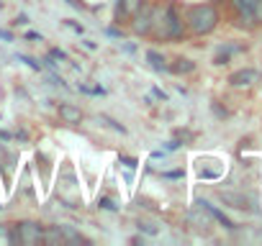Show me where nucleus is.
Returning <instances> with one entry per match:
<instances>
[{
  "mask_svg": "<svg viewBox=\"0 0 262 246\" xmlns=\"http://www.w3.org/2000/svg\"><path fill=\"white\" fill-rule=\"evenodd\" d=\"M0 11H3V3H0Z\"/></svg>",
  "mask_w": 262,
  "mask_h": 246,
  "instance_id": "c9c22d12",
  "label": "nucleus"
},
{
  "mask_svg": "<svg viewBox=\"0 0 262 246\" xmlns=\"http://www.w3.org/2000/svg\"><path fill=\"white\" fill-rule=\"evenodd\" d=\"M57 115H59L62 123H67V126H77V123H82V118H85V113L77 105H72V103L57 105Z\"/></svg>",
  "mask_w": 262,
  "mask_h": 246,
  "instance_id": "6e6552de",
  "label": "nucleus"
},
{
  "mask_svg": "<svg viewBox=\"0 0 262 246\" xmlns=\"http://www.w3.org/2000/svg\"><path fill=\"white\" fill-rule=\"evenodd\" d=\"M0 39L8 41V44H11V41H16V39H13V31H8V29H0Z\"/></svg>",
  "mask_w": 262,
  "mask_h": 246,
  "instance_id": "7c9ffc66",
  "label": "nucleus"
},
{
  "mask_svg": "<svg viewBox=\"0 0 262 246\" xmlns=\"http://www.w3.org/2000/svg\"><path fill=\"white\" fill-rule=\"evenodd\" d=\"M18 62H26L34 72H44V64H41V62H36V59H34V57H29V54H18Z\"/></svg>",
  "mask_w": 262,
  "mask_h": 246,
  "instance_id": "412c9836",
  "label": "nucleus"
},
{
  "mask_svg": "<svg viewBox=\"0 0 262 246\" xmlns=\"http://www.w3.org/2000/svg\"><path fill=\"white\" fill-rule=\"evenodd\" d=\"M13 26H29V16L26 13H18L16 21H13Z\"/></svg>",
  "mask_w": 262,
  "mask_h": 246,
  "instance_id": "c85d7f7f",
  "label": "nucleus"
},
{
  "mask_svg": "<svg viewBox=\"0 0 262 246\" xmlns=\"http://www.w3.org/2000/svg\"><path fill=\"white\" fill-rule=\"evenodd\" d=\"M188 220H190V223H195L198 228H208V226H211V215H208L203 208L190 210V213H188Z\"/></svg>",
  "mask_w": 262,
  "mask_h": 246,
  "instance_id": "dca6fc26",
  "label": "nucleus"
},
{
  "mask_svg": "<svg viewBox=\"0 0 262 246\" xmlns=\"http://www.w3.org/2000/svg\"><path fill=\"white\" fill-rule=\"evenodd\" d=\"M152 6H155V0H144V3L139 6V11L128 18V31H131V36L149 39V31H152Z\"/></svg>",
  "mask_w": 262,
  "mask_h": 246,
  "instance_id": "f03ea898",
  "label": "nucleus"
},
{
  "mask_svg": "<svg viewBox=\"0 0 262 246\" xmlns=\"http://www.w3.org/2000/svg\"><path fill=\"white\" fill-rule=\"evenodd\" d=\"M118 164H123L126 169L134 172V169L139 167V159H137V157H126V154H121V157H118Z\"/></svg>",
  "mask_w": 262,
  "mask_h": 246,
  "instance_id": "5701e85b",
  "label": "nucleus"
},
{
  "mask_svg": "<svg viewBox=\"0 0 262 246\" xmlns=\"http://www.w3.org/2000/svg\"><path fill=\"white\" fill-rule=\"evenodd\" d=\"M244 46H239V44H224L219 52H216V57H213V64L216 67H224V64H229L231 62V57L234 54H239Z\"/></svg>",
  "mask_w": 262,
  "mask_h": 246,
  "instance_id": "9b49d317",
  "label": "nucleus"
},
{
  "mask_svg": "<svg viewBox=\"0 0 262 246\" xmlns=\"http://www.w3.org/2000/svg\"><path fill=\"white\" fill-rule=\"evenodd\" d=\"M98 120H100V123H105L108 129H113V131H116V134H121V136H126V134H128V129L123 126V123H118L116 118H111V115H105V113H100V115H98Z\"/></svg>",
  "mask_w": 262,
  "mask_h": 246,
  "instance_id": "f3484780",
  "label": "nucleus"
},
{
  "mask_svg": "<svg viewBox=\"0 0 262 246\" xmlns=\"http://www.w3.org/2000/svg\"><path fill=\"white\" fill-rule=\"evenodd\" d=\"M180 146H183V144H180V141H167V144H165V146H162V149H165V152H178V149H180Z\"/></svg>",
  "mask_w": 262,
  "mask_h": 246,
  "instance_id": "2f4dec72",
  "label": "nucleus"
},
{
  "mask_svg": "<svg viewBox=\"0 0 262 246\" xmlns=\"http://www.w3.org/2000/svg\"><path fill=\"white\" fill-rule=\"evenodd\" d=\"M47 62H49V67H54L57 62H72V59H70V54H67L64 49L52 46V49H49V54H47Z\"/></svg>",
  "mask_w": 262,
  "mask_h": 246,
  "instance_id": "6ab92c4d",
  "label": "nucleus"
},
{
  "mask_svg": "<svg viewBox=\"0 0 262 246\" xmlns=\"http://www.w3.org/2000/svg\"><path fill=\"white\" fill-rule=\"evenodd\" d=\"M64 26H67V29H72L77 36H82V34H85V26H82V23H77L75 18H64Z\"/></svg>",
  "mask_w": 262,
  "mask_h": 246,
  "instance_id": "b1692460",
  "label": "nucleus"
},
{
  "mask_svg": "<svg viewBox=\"0 0 262 246\" xmlns=\"http://www.w3.org/2000/svg\"><path fill=\"white\" fill-rule=\"evenodd\" d=\"M165 6H167V41L170 44H180L188 36L185 21H183V11H180V6L175 3V0H165Z\"/></svg>",
  "mask_w": 262,
  "mask_h": 246,
  "instance_id": "7ed1b4c3",
  "label": "nucleus"
},
{
  "mask_svg": "<svg viewBox=\"0 0 262 246\" xmlns=\"http://www.w3.org/2000/svg\"><path fill=\"white\" fill-rule=\"evenodd\" d=\"M24 36H26V39H29V41H44V36H41V34H39V31H26V34H24Z\"/></svg>",
  "mask_w": 262,
  "mask_h": 246,
  "instance_id": "c756f323",
  "label": "nucleus"
},
{
  "mask_svg": "<svg viewBox=\"0 0 262 246\" xmlns=\"http://www.w3.org/2000/svg\"><path fill=\"white\" fill-rule=\"evenodd\" d=\"M80 44H82V46H85L88 52H95V49H98V44H95V41H90V39H82Z\"/></svg>",
  "mask_w": 262,
  "mask_h": 246,
  "instance_id": "473e14b6",
  "label": "nucleus"
},
{
  "mask_svg": "<svg viewBox=\"0 0 262 246\" xmlns=\"http://www.w3.org/2000/svg\"><path fill=\"white\" fill-rule=\"evenodd\" d=\"M219 198L226 203V205H231V208H239V210H249V200L244 198V195H239V192H229V190H221L219 192Z\"/></svg>",
  "mask_w": 262,
  "mask_h": 246,
  "instance_id": "ddd939ff",
  "label": "nucleus"
},
{
  "mask_svg": "<svg viewBox=\"0 0 262 246\" xmlns=\"http://www.w3.org/2000/svg\"><path fill=\"white\" fill-rule=\"evenodd\" d=\"M254 82H259V72L247 67V69H236L229 75V85L231 87H252Z\"/></svg>",
  "mask_w": 262,
  "mask_h": 246,
  "instance_id": "0eeeda50",
  "label": "nucleus"
},
{
  "mask_svg": "<svg viewBox=\"0 0 262 246\" xmlns=\"http://www.w3.org/2000/svg\"><path fill=\"white\" fill-rule=\"evenodd\" d=\"M105 34H108L111 39H121V41H123V29H116V26H111V29H105Z\"/></svg>",
  "mask_w": 262,
  "mask_h": 246,
  "instance_id": "a878e982",
  "label": "nucleus"
},
{
  "mask_svg": "<svg viewBox=\"0 0 262 246\" xmlns=\"http://www.w3.org/2000/svg\"><path fill=\"white\" fill-rule=\"evenodd\" d=\"M98 208H100V210H108V213H118V210H121V205H118L116 200H111L108 195H100V198H98Z\"/></svg>",
  "mask_w": 262,
  "mask_h": 246,
  "instance_id": "aec40b11",
  "label": "nucleus"
},
{
  "mask_svg": "<svg viewBox=\"0 0 262 246\" xmlns=\"http://www.w3.org/2000/svg\"><path fill=\"white\" fill-rule=\"evenodd\" d=\"M183 175H185L183 169H172V172H162V177H165V180H180Z\"/></svg>",
  "mask_w": 262,
  "mask_h": 246,
  "instance_id": "cd10ccee",
  "label": "nucleus"
},
{
  "mask_svg": "<svg viewBox=\"0 0 262 246\" xmlns=\"http://www.w3.org/2000/svg\"><path fill=\"white\" fill-rule=\"evenodd\" d=\"M144 59H147V64H149V67H152L155 72H167V67H170L167 57H165V54H160L157 49H147Z\"/></svg>",
  "mask_w": 262,
  "mask_h": 246,
  "instance_id": "f8f14e48",
  "label": "nucleus"
},
{
  "mask_svg": "<svg viewBox=\"0 0 262 246\" xmlns=\"http://www.w3.org/2000/svg\"><path fill=\"white\" fill-rule=\"evenodd\" d=\"M137 228H139L142 233H147V236H157V233H160V228H157L155 223H149V220H139Z\"/></svg>",
  "mask_w": 262,
  "mask_h": 246,
  "instance_id": "4be33fe9",
  "label": "nucleus"
},
{
  "mask_svg": "<svg viewBox=\"0 0 262 246\" xmlns=\"http://www.w3.org/2000/svg\"><path fill=\"white\" fill-rule=\"evenodd\" d=\"M195 205H198V208H203V210L211 215V220H219V223H221L226 231H234V228H236V226L231 223V218H226V215H224V213H221L216 205H211L208 200H195Z\"/></svg>",
  "mask_w": 262,
  "mask_h": 246,
  "instance_id": "1a4fd4ad",
  "label": "nucleus"
},
{
  "mask_svg": "<svg viewBox=\"0 0 262 246\" xmlns=\"http://www.w3.org/2000/svg\"><path fill=\"white\" fill-rule=\"evenodd\" d=\"M0 141H13V134L11 131H0Z\"/></svg>",
  "mask_w": 262,
  "mask_h": 246,
  "instance_id": "f704fd0d",
  "label": "nucleus"
},
{
  "mask_svg": "<svg viewBox=\"0 0 262 246\" xmlns=\"http://www.w3.org/2000/svg\"><path fill=\"white\" fill-rule=\"evenodd\" d=\"M183 21H185V31L190 36H208L219 29L221 13L213 3H193L183 11Z\"/></svg>",
  "mask_w": 262,
  "mask_h": 246,
  "instance_id": "f257e3e1",
  "label": "nucleus"
},
{
  "mask_svg": "<svg viewBox=\"0 0 262 246\" xmlns=\"http://www.w3.org/2000/svg\"><path fill=\"white\" fill-rule=\"evenodd\" d=\"M152 95H155L157 100H162V103H167V100H170V97H167V92H165L162 87H152Z\"/></svg>",
  "mask_w": 262,
  "mask_h": 246,
  "instance_id": "bb28decb",
  "label": "nucleus"
},
{
  "mask_svg": "<svg viewBox=\"0 0 262 246\" xmlns=\"http://www.w3.org/2000/svg\"><path fill=\"white\" fill-rule=\"evenodd\" d=\"M149 39L152 41H167V6H165V0H155V6H152Z\"/></svg>",
  "mask_w": 262,
  "mask_h": 246,
  "instance_id": "39448f33",
  "label": "nucleus"
},
{
  "mask_svg": "<svg viewBox=\"0 0 262 246\" xmlns=\"http://www.w3.org/2000/svg\"><path fill=\"white\" fill-rule=\"evenodd\" d=\"M252 18L257 26H262V0H254V8H252Z\"/></svg>",
  "mask_w": 262,
  "mask_h": 246,
  "instance_id": "393cba45",
  "label": "nucleus"
},
{
  "mask_svg": "<svg viewBox=\"0 0 262 246\" xmlns=\"http://www.w3.org/2000/svg\"><path fill=\"white\" fill-rule=\"evenodd\" d=\"M47 246H64V236L59 231V226H44V241Z\"/></svg>",
  "mask_w": 262,
  "mask_h": 246,
  "instance_id": "2eb2a0df",
  "label": "nucleus"
},
{
  "mask_svg": "<svg viewBox=\"0 0 262 246\" xmlns=\"http://www.w3.org/2000/svg\"><path fill=\"white\" fill-rule=\"evenodd\" d=\"M144 0H116V8H113V23H128V18L139 11V6Z\"/></svg>",
  "mask_w": 262,
  "mask_h": 246,
  "instance_id": "423d86ee",
  "label": "nucleus"
},
{
  "mask_svg": "<svg viewBox=\"0 0 262 246\" xmlns=\"http://www.w3.org/2000/svg\"><path fill=\"white\" fill-rule=\"evenodd\" d=\"M0 241H3V243H18L13 223H0Z\"/></svg>",
  "mask_w": 262,
  "mask_h": 246,
  "instance_id": "a211bd4d",
  "label": "nucleus"
},
{
  "mask_svg": "<svg viewBox=\"0 0 262 246\" xmlns=\"http://www.w3.org/2000/svg\"><path fill=\"white\" fill-rule=\"evenodd\" d=\"M59 231L64 236V243H88V238L75 226H70V223H59Z\"/></svg>",
  "mask_w": 262,
  "mask_h": 246,
  "instance_id": "4468645a",
  "label": "nucleus"
},
{
  "mask_svg": "<svg viewBox=\"0 0 262 246\" xmlns=\"http://www.w3.org/2000/svg\"><path fill=\"white\" fill-rule=\"evenodd\" d=\"M170 75H178V77H185V75H193L195 72V62L188 59V57H175L167 67Z\"/></svg>",
  "mask_w": 262,
  "mask_h": 246,
  "instance_id": "9d476101",
  "label": "nucleus"
},
{
  "mask_svg": "<svg viewBox=\"0 0 262 246\" xmlns=\"http://www.w3.org/2000/svg\"><path fill=\"white\" fill-rule=\"evenodd\" d=\"M121 49L128 52V54H134V52H137V44H121Z\"/></svg>",
  "mask_w": 262,
  "mask_h": 246,
  "instance_id": "72a5a7b5",
  "label": "nucleus"
},
{
  "mask_svg": "<svg viewBox=\"0 0 262 246\" xmlns=\"http://www.w3.org/2000/svg\"><path fill=\"white\" fill-rule=\"evenodd\" d=\"M13 228H16L18 243L24 246H39L44 241V226L39 220H21V223H13Z\"/></svg>",
  "mask_w": 262,
  "mask_h": 246,
  "instance_id": "20e7f679",
  "label": "nucleus"
},
{
  "mask_svg": "<svg viewBox=\"0 0 262 246\" xmlns=\"http://www.w3.org/2000/svg\"><path fill=\"white\" fill-rule=\"evenodd\" d=\"M0 210H3V205H0Z\"/></svg>",
  "mask_w": 262,
  "mask_h": 246,
  "instance_id": "e433bc0d",
  "label": "nucleus"
}]
</instances>
